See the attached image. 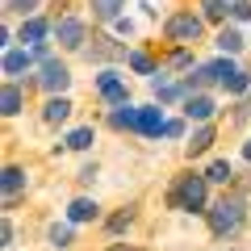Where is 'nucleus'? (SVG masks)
<instances>
[{
    "mask_svg": "<svg viewBox=\"0 0 251 251\" xmlns=\"http://www.w3.org/2000/svg\"><path fill=\"white\" fill-rule=\"evenodd\" d=\"M205 176H197V172H188V176H176V184H172L168 193V205L172 209H184V214H205Z\"/></svg>",
    "mask_w": 251,
    "mask_h": 251,
    "instance_id": "f257e3e1",
    "label": "nucleus"
},
{
    "mask_svg": "<svg viewBox=\"0 0 251 251\" xmlns=\"http://www.w3.org/2000/svg\"><path fill=\"white\" fill-rule=\"evenodd\" d=\"M209 214V230L222 239V234H234L243 226V201H234V197H222V201H214V205L205 209Z\"/></svg>",
    "mask_w": 251,
    "mask_h": 251,
    "instance_id": "f03ea898",
    "label": "nucleus"
},
{
    "mask_svg": "<svg viewBox=\"0 0 251 251\" xmlns=\"http://www.w3.org/2000/svg\"><path fill=\"white\" fill-rule=\"evenodd\" d=\"M201 29H205V25H201V17H197V13H172V17H168V25H163V34H168L172 42H197V38H201Z\"/></svg>",
    "mask_w": 251,
    "mask_h": 251,
    "instance_id": "7ed1b4c3",
    "label": "nucleus"
},
{
    "mask_svg": "<svg viewBox=\"0 0 251 251\" xmlns=\"http://www.w3.org/2000/svg\"><path fill=\"white\" fill-rule=\"evenodd\" d=\"M38 84H42L50 97H63V88L72 84V72H67V63H59V59H46L42 63V75H38Z\"/></svg>",
    "mask_w": 251,
    "mask_h": 251,
    "instance_id": "20e7f679",
    "label": "nucleus"
},
{
    "mask_svg": "<svg viewBox=\"0 0 251 251\" xmlns=\"http://www.w3.org/2000/svg\"><path fill=\"white\" fill-rule=\"evenodd\" d=\"M54 38H59L63 46L80 50L84 38H88V29H84V21H80V17H63V21H54Z\"/></svg>",
    "mask_w": 251,
    "mask_h": 251,
    "instance_id": "39448f33",
    "label": "nucleus"
},
{
    "mask_svg": "<svg viewBox=\"0 0 251 251\" xmlns=\"http://www.w3.org/2000/svg\"><path fill=\"white\" fill-rule=\"evenodd\" d=\"M97 92L109 100V105H126V100H130V97H126V80L117 72H100L97 75Z\"/></svg>",
    "mask_w": 251,
    "mask_h": 251,
    "instance_id": "423d86ee",
    "label": "nucleus"
},
{
    "mask_svg": "<svg viewBox=\"0 0 251 251\" xmlns=\"http://www.w3.org/2000/svg\"><path fill=\"white\" fill-rule=\"evenodd\" d=\"M184 117H188V122H209V117H214V100H209L205 92H188Z\"/></svg>",
    "mask_w": 251,
    "mask_h": 251,
    "instance_id": "0eeeda50",
    "label": "nucleus"
},
{
    "mask_svg": "<svg viewBox=\"0 0 251 251\" xmlns=\"http://www.w3.org/2000/svg\"><path fill=\"white\" fill-rule=\"evenodd\" d=\"M34 59H38V54H34V46H21V50H4V63H0V67H4V75L13 80V75H21Z\"/></svg>",
    "mask_w": 251,
    "mask_h": 251,
    "instance_id": "6e6552de",
    "label": "nucleus"
},
{
    "mask_svg": "<svg viewBox=\"0 0 251 251\" xmlns=\"http://www.w3.org/2000/svg\"><path fill=\"white\" fill-rule=\"evenodd\" d=\"M163 126H168V117H163V109H138V134H147V138H159L163 134Z\"/></svg>",
    "mask_w": 251,
    "mask_h": 251,
    "instance_id": "1a4fd4ad",
    "label": "nucleus"
},
{
    "mask_svg": "<svg viewBox=\"0 0 251 251\" xmlns=\"http://www.w3.org/2000/svg\"><path fill=\"white\" fill-rule=\"evenodd\" d=\"M46 34H50V21L38 17V13H29V17L21 21V42H25V46H38Z\"/></svg>",
    "mask_w": 251,
    "mask_h": 251,
    "instance_id": "9d476101",
    "label": "nucleus"
},
{
    "mask_svg": "<svg viewBox=\"0 0 251 251\" xmlns=\"http://www.w3.org/2000/svg\"><path fill=\"white\" fill-rule=\"evenodd\" d=\"M151 92H155V100H176L188 92V84H176L172 75H151Z\"/></svg>",
    "mask_w": 251,
    "mask_h": 251,
    "instance_id": "9b49d317",
    "label": "nucleus"
},
{
    "mask_svg": "<svg viewBox=\"0 0 251 251\" xmlns=\"http://www.w3.org/2000/svg\"><path fill=\"white\" fill-rule=\"evenodd\" d=\"M0 184H4V205H13V201L21 197V188H25V172H21V168H4Z\"/></svg>",
    "mask_w": 251,
    "mask_h": 251,
    "instance_id": "f8f14e48",
    "label": "nucleus"
},
{
    "mask_svg": "<svg viewBox=\"0 0 251 251\" xmlns=\"http://www.w3.org/2000/svg\"><path fill=\"white\" fill-rule=\"evenodd\" d=\"M109 126H113V130H138V109L130 105V100H126V105H113Z\"/></svg>",
    "mask_w": 251,
    "mask_h": 251,
    "instance_id": "ddd939ff",
    "label": "nucleus"
},
{
    "mask_svg": "<svg viewBox=\"0 0 251 251\" xmlns=\"http://www.w3.org/2000/svg\"><path fill=\"white\" fill-rule=\"evenodd\" d=\"M21 105H25L21 88H17V84H4V92H0V113L13 117V113H21Z\"/></svg>",
    "mask_w": 251,
    "mask_h": 251,
    "instance_id": "4468645a",
    "label": "nucleus"
},
{
    "mask_svg": "<svg viewBox=\"0 0 251 251\" xmlns=\"http://www.w3.org/2000/svg\"><path fill=\"white\" fill-rule=\"evenodd\" d=\"M67 113H72V100H67V97H50V100H46V109H42V117H46L50 126L67 122Z\"/></svg>",
    "mask_w": 251,
    "mask_h": 251,
    "instance_id": "2eb2a0df",
    "label": "nucleus"
},
{
    "mask_svg": "<svg viewBox=\"0 0 251 251\" xmlns=\"http://www.w3.org/2000/svg\"><path fill=\"white\" fill-rule=\"evenodd\" d=\"M188 155H201V151H209V147H214V126H197V130H193V138H188Z\"/></svg>",
    "mask_w": 251,
    "mask_h": 251,
    "instance_id": "dca6fc26",
    "label": "nucleus"
},
{
    "mask_svg": "<svg viewBox=\"0 0 251 251\" xmlns=\"http://www.w3.org/2000/svg\"><path fill=\"white\" fill-rule=\"evenodd\" d=\"M88 54H92V59H122V46H117L113 42V38H92V46H88Z\"/></svg>",
    "mask_w": 251,
    "mask_h": 251,
    "instance_id": "f3484780",
    "label": "nucleus"
},
{
    "mask_svg": "<svg viewBox=\"0 0 251 251\" xmlns=\"http://www.w3.org/2000/svg\"><path fill=\"white\" fill-rule=\"evenodd\" d=\"M67 218H72V222H92V218H97V201L75 197L72 205H67Z\"/></svg>",
    "mask_w": 251,
    "mask_h": 251,
    "instance_id": "a211bd4d",
    "label": "nucleus"
},
{
    "mask_svg": "<svg viewBox=\"0 0 251 251\" xmlns=\"http://www.w3.org/2000/svg\"><path fill=\"white\" fill-rule=\"evenodd\" d=\"M126 9V0H92V13L105 21H117V13Z\"/></svg>",
    "mask_w": 251,
    "mask_h": 251,
    "instance_id": "6ab92c4d",
    "label": "nucleus"
},
{
    "mask_svg": "<svg viewBox=\"0 0 251 251\" xmlns=\"http://www.w3.org/2000/svg\"><path fill=\"white\" fill-rule=\"evenodd\" d=\"M218 50H222V54L243 50V34H239V29H222V34H218Z\"/></svg>",
    "mask_w": 251,
    "mask_h": 251,
    "instance_id": "aec40b11",
    "label": "nucleus"
},
{
    "mask_svg": "<svg viewBox=\"0 0 251 251\" xmlns=\"http://www.w3.org/2000/svg\"><path fill=\"white\" fill-rule=\"evenodd\" d=\"M205 180H209V184H230V163L214 159V163H209V172H205Z\"/></svg>",
    "mask_w": 251,
    "mask_h": 251,
    "instance_id": "412c9836",
    "label": "nucleus"
},
{
    "mask_svg": "<svg viewBox=\"0 0 251 251\" xmlns=\"http://www.w3.org/2000/svg\"><path fill=\"white\" fill-rule=\"evenodd\" d=\"M67 147H72V151H88V147H92V126L72 130V134H67Z\"/></svg>",
    "mask_w": 251,
    "mask_h": 251,
    "instance_id": "4be33fe9",
    "label": "nucleus"
},
{
    "mask_svg": "<svg viewBox=\"0 0 251 251\" xmlns=\"http://www.w3.org/2000/svg\"><path fill=\"white\" fill-rule=\"evenodd\" d=\"M222 88H226V92H251V75L239 67L234 75H226V80H222Z\"/></svg>",
    "mask_w": 251,
    "mask_h": 251,
    "instance_id": "5701e85b",
    "label": "nucleus"
},
{
    "mask_svg": "<svg viewBox=\"0 0 251 251\" xmlns=\"http://www.w3.org/2000/svg\"><path fill=\"white\" fill-rule=\"evenodd\" d=\"M126 59H130V67H134L138 75H155V63H151V54H143V50H130Z\"/></svg>",
    "mask_w": 251,
    "mask_h": 251,
    "instance_id": "b1692460",
    "label": "nucleus"
},
{
    "mask_svg": "<svg viewBox=\"0 0 251 251\" xmlns=\"http://www.w3.org/2000/svg\"><path fill=\"white\" fill-rule=\"evenodd\" d=\"M46 239L54 243V247H72V226H50V234Z\"/></svg>",
    "mask_w": 251,
    "mask_h": 251,
    "instance_id": "393cba45",
    "label": "nucleus"
},
{
    "mask_svg": "<svg viewBox=\"0 0 251 251\" xmlns=\"http://www.w3.org/2000/svg\"><path fill=\"white\" fill-rule=\"evenodd\" d=\"M201 9H205L209 21H222L226 17V0H201Z\"/></svg>",
    "mask_w": 251,
    "mask_h": 251,
    "instance_id": "a878e982",
    "label": "nucleus"
},
{
    "mask_svg": "<svg viewBox=\"0 0 251 251\" xmlns=\"http://www.w3.org/2000/svg\"><path fill=\"white\" fill-rule=\"evenodd\" d=\"M38 9V0H4V13H21V17H25V13H34Z\"/></svg>",
    "mask_w": 251,
    "mask_h": 251,
    "instance_id": "bb28decb",
    "label": "nucleus"
},
{
    "mask_svg": "<svg viewBox=\"0 0 251 251\" xmlns=\"http://www.w3.org/2000/svg\"><path fill=\"white\" fill-rule=\"evenodd\" d=\"M230 17L234 21H251V0H234V4H230Z\"/></svg>",
    "mask_w": 251,
    "mask_h": 251,
    "instance_id": "cd10ccee",
    "label": "nucleus"
},
{
    "mask_svg": "<svg viewBox=\"0 0 251 251\" xmlns=\"http://www.w3.org/2000/svg\"><path fill=\"white\" fill-rule=\"evenodd\" d=\"M130 218H134V214H130V209H122V214H113V218H109V230H126V226H130Z\"/></svg>",
    "mask_w": 251,
    "mask_h": 251,
    "instance_id": "c85d7f7f",
    "label": "nucleus"
},
{
    "mask_svg": "<svg viewBox=\"0 0 251 251\" xmlns=\"http://www.w3.org/2000/svg\"><path fill=\"white\" fill-rule=\"evenodd\" d=\"M163 138H184V122H168L163 126Z\"/></svg>",
    "mask_w": 251,
    "mask_h": 251,
    "instance_id": "c756f323",
    "label": "nucleus"
},
{
    "mask_svg": "<svg viewBox=\"0 0 251 251\" xmlns=\"http://www.w3.org/2000/svg\"><path fill=\"white\" fill-rule=\"evenodd\" d=\"M0 239H4V247H9V243L17 239V230H13V222H4V226H0Z\"/></svg>",
    "mask_w": 251,
    "mask_h": 251,
    "instance_id": "7c9ffc66",
    "label": "nucleus"
},
{
    "mask_svg": "<svg viewBox=\"0 0 251 251\" xmlns=\"http://www.w3.org/2000/svg\"><path fill=\"white\" fill-rule=\"evenodd\" d=\"M109 251H134V247H126V243H113V247H109Z\"/></svg>",
    "mask_w": 251,
    "mask_h": 251,
    "instance_id": "2f4dec72",
    "label": "nucleus"
},
{
    "mask_svg": "<svg viewBox=\"0 0 251 251\" xmlns=\"http://www.w3.org/2000/svg\"><path fill=\"white\" fill-rule=\"evenodd\" d=\"M243 155H247V163H251V138H247V147H243Z\"/></svg>",
    "mask_w": 251,
    "mask_h": 251,
    "instance_id": "473e14b6",
    "label": "nucleus"
},
{
    "mask_svg": "<svg viewBox=\"0 0 251 251\" xmlns=\"http://www.w3.org/2000/svg\"><path fill=\"white\" fill-rule=\"evenodd\" d=\"M230 4H234V0H230Z\"/></svg>",
    "mask_w": 251,
    "mask_h": 251,
    "instance_id": "72a5a7b5",
    "label": "nucleus"
}]
</instances>
